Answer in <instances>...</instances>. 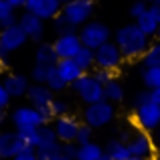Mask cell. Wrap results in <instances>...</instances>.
Masks as SVG:
<instances>
[{"instance_id": "cell-1", "label": "cell", "mask_w": 160, "mask_h": 160, "mask_svg": "<svg viewBox=\"0 0 160 160\" xmlns=\"http://www.w3.org/2000/svg\"><path fill=\"white\" fill-rule=\"evenodd\" d=\"M113 43L120 47V51H122L126 61H136V59L144 57V53L148 51L152 41H150L148 35H144L138 28L136 22H130V24L120 27L113 32Z\"/></svg>"}, {"instance_id": "cell-2", "label": "cell", "mask_w": 160, "mask_h": 160, "mask_svg": "<svg viewBox=\"0 0 160 160\" xmlns=\"http://www.w3.org/2000/svg\"><path fill=\"white\" fill-rule=\"evenodd\" d=\"M79 39H81V45L91 51H98L102 45H106L112 41V28L108 27L102 20H89L87 24H83L77 31Z\"/></svg>"}, {"instance_id": "cell-3", "label": "cell", "mask_w": 160, "mask_h": 160, "mask_svg": "<svg viewBox=\"0 0 160 160\" xmlns=\"http://www.w3.org/2000/svg\"><path fill=\"white\" fill-rule=\"evenodd\" d=\"M132 122L136 126V130L154 134L160 128V108L156 103H152V99L146 103L132 106Z\"/></svg>"}, {"instance_id": "cell-4", "label": "cell", "mask_w": 160, "mask_h": 160, "mask_svg": "<svg viewBox=\"0 0 160 160\" xmlns=\"http://www.w3.org/2000/svg\"><path fill=\"white\" fill-rule=\"evenodd\" d=\"M81 118H83V124L89 126V128H93V130L106 128V126H109L113 120H116V106L109 103L108 99L98 102V103H91V106H85Z\"/></svg>"}, {"instance_id": "cell-5", "label": "cell", "mask_w": 160, "mask_h": 160, "mask_svg": "<svg viewBox=\"0 0 160 160\" xmlns=\"http://www.w3.org/2000/svg\"><path fill=\"white\" fill-rule=\"evenodd\" d=\"M71 89L75 91L79 99H81L85 106H91V103H98V102H103V85L93 77L91 73H83L77 81L71 85Z\"/></svg>"}, {"instance_id": "cell-6", "label": "cell", "mask_w": 160, "mask_h": 160, "mask_svg": "<svg viewBox=\"0 0 160 160\" xmlns=\"http://www.w3.org/2000/svg\"><path fill=\"white\" fill-rule=\"evenodd\" d=\"M10 122L14 126V130H37L41 126L49 124L45 120V116L41 113V109L32 108V106H18L10 112Z\"/></svg>"}, {"instance_id": "cell-7", "label": "cell", "mask_w": 160, "mask_h": 160, "mask_svg": "<svg viewBox=\"0 0 160 160\" xmlns=\"http://www.w3.org/2000/svg\"><path fill=\"white\" fill-rule=\"evenodd\" d=\"M95 10V0H71V2L63 4L61 14L69 20L73 27L81 28L83 24H87L93 16Z\"/></svg>"}, {"instance_id": "cell-8", "label": "cell", "mask_w": 160, "mask_h": 160, "mask_svg": "<svg viewBox=\"0 0 160 160\" xmlns=\"http://www.w3.org/2000/svg\"><path fill=\"white\" fill-rule=\"evenodd\" d=\"M124 63H126L124 55H122L120 47H118L113 41L102 45V47L95 51V67H98V69H106V71L116 73V71L122 69Z\"/></svg>"}, {"instance_id": "cell-9", "label": "cell", "mask_w": 160, "mask_h": 160, "mask_svg": "<svg viewBox=\"0 0 160 160\" xmlns=\"http://www.w3.org/2000/svg\"><path fill=\"white\" fill-rule=\"evenodd\" d=\"M27 43H28V39H27L24 31L18 24L2 28V32H0V59H2V61H8L10 53L22 49Z\"/></svg>"}, {"instance_id": "cell-10", "label": "cell", "mask_w": 160, "mask_h": 160, "mask_svg": "<svg viewBox=\"0 0 160 160\" xmlns=\"http://www.w3.org/2000/svg\"><path fill=\"white\" fill-rule=\"evenodd\" d=\"M41 160H53L57 154H61V142L55 134L51 124H45L39 128V148H37Z\"/></svg>"}, {"instance_id": "cell-11", "label": "cell", "mask_w": 160, "mask_h": 160, "mask_svg": "<svg viewBox=\"0 0 160 160\" xmlns=\"http://www.w3.org/2000/svg\"><path fill=\"white\" fill-rule=\"evenodd\" d=\"M128 150L132 156L136 158H154L156 156V146H154V136L152 134H146L142 130H134L132 138L128 140Z\"/></svg>"}, {"instance_id": "cell-12", "label": "cell", "mask_w": 160, "mask_h": 160, "mask_svg": "<svg viewBox=\"0 0 160 160\" xmlns=\"http://www.w3.org/2000/svg\"><path fill=\"white\" fill-rule=\"evenodd\" d=\"M24 10L31 12V14H35V16H39V18L45 20V22H49V20L53 22V20L61 14L63 4L59 2V0H27Z\"/></svg>"}, {"instance_id": "cell-13", "label": "cell", "mask_w": 160, "mask_h": 160, "mask_svg": "<svg viewBox=\"0 0 160 160\" xmlns=\"http://www.w3.org/2000/svg\"><path fill=\"white\" fill-rule=\"evenodd\" d=\"M51 126H53L55 134H57L59 142H61V144H67V142H75L77 132H79V128H81V122H79L77 116L67 113V116L55 118Z\"/></svg>"}, {"instance_id": "cell-14", "label": "cell", "mask_w": 160, "mask_h": 160, "mask_svg": "<svg viewBox=\"0 0 160 160\" xmlns=\"http://www.w3.org/2000/svg\"><path fill=\"white\" fill-rule=\"evenodd\" d=\"M18 27L24 31V35H27L28 41H32V43H43L47 27H45V20H41L39 16L31 14V12H27V10L20 12L18 14Z\"/></svg>"}, {"instance_id": "cell-15", "label": "cell", "mask_w": 160, "mask_h": 160, "mask_svg": "<svg viewBox=\"0 0 160 160\" xmlns=\"http://www.w3.org/2000/svg\"><path fill=\"white\" fill-rule=\"evenodd\" d=\"M27 148L16 130H0V160H12Z\"/></svg>"}, {"instance_id": "cell-16", "label": "cell", "mask_w": 160, "mask_h": 160, "mask_svg": "<svg viewBox=\"0 0 160 160\" xmlns=\"http://www.w3.org/2000/svg\"><path fill=\"white\" fill-rule=\"evenodd\" d=\"M53 49L59 59H75L77 53L83 49V45H81V39H79L77 32H71V35L57 37L53 41Z\"/></svg>"}, {"instance_id": "cell-17", "label": "cell", "mask_w": 160, "mask_h": 160, "mask_svg": "<svg viewBox=\"0 0 160 160\" xmlns=\"http://www.w3.org/2000/svg\"><path fill=\"white\" fill-rule=\"evenodd\" d=\"M2 85L12 99L14 98L18 99V98H27L28 87H31V79L22 73H6L2 77Z\"/></svg>"}, {"instance_id": "cell-18", "label": "cell", "mask_w": 160, "mask_h": 160, "mask_svg": "<svg viewBox=\"0 0 160 160\" xmlns=\"http://www.w3.org/2000/svg\"><path fill=\"white\" fill-rule=\"evenodd\" d=\"M27 99H28V106H32L37 109H43V108H51V103L55 99V93L47 85H43V83H31Z\"/></svg>"}, {"instance_id": "cell-19", "label": "cell", "mask_w": 160, "mask_h": 160, "mask_svg": "<svg viewBox=\"0 0 160 160\" xmlns=\"http://www.w3.org/2000/svg\"><path fill=\"white\" fill-rule=\"evenodd\" d=\"M55 69H57L59 77H61L67 85H73V83L83 75L81 67L75 63V59H59L57 65H55Z\"/></svg>"}, {"instance_id": "cell-20", "label": "cell", "mask_w": 160, "mask_h": 160, "mask_svg": "<svg viewBox=\"0 0 160 160\" xmlns=\"http://www.w3.org/2000/svg\"><path fill=\"white\" fill-rule=\"evenodd\" d=\"M134 22H136V24H138V28H140L144 35H148L150 39H152V37H156L158 27H160V18H158L156 14H154L152 10H150V8H148V10H146L138 20H134Z\"/></svg>"}, {"instance_id": "cell-21", "label": "cell", "mask_w": 160, "mask_h": 160, "mask_svg": "<svg viewBox=\"0 0 160 160\" xmlns=\"http://www.w3.org/2000/svg\"><path fill=\"white\" fill-rule=\"evenodd\" d=\"M59 61L57 53H55L53 49V43H39L35 49V63H39V65H51L55 67Z\"/></svg>"}, {"instance_id": "cell-22", "label": "cell", "mask_w": 160, "mask_h": 160, "mask_svg": "<svg viewBox=\"0 0 160 160\" xmlns=\"http://www.w3.org/2000/svg\"><path fill=\"white\" fill-rule=\"evenodd\" d=\"M103 150H106V154L112 160H130L132 158V154H130V150H128V144L118 140V138H112Z\"/></svg>"}, {"instance_id": "cell-23", "label": "cell", "mask_w": 160, "mask_h": 160, "mask_svg": "<svg viewBox=\"0 0 160 160\" xmlns=\"http://www.w3.org/2000/svg\"><path fill=\"white\" fill-rule=\"evenodd\" d=\"M103 98L108 99L109 103H120V102H124V98H126V89H124V85H122L118 79H113L112 83H108V85H103Z\"/></svg>"}, {"instance_id": "cell-24", "label": "cell", "mask_w": 160, "mask_h": 160, "mask_svg": "<svg viewBox=\"0 0 160 160\" xmlns=\"http://www.w3.org/2000/svg\"><path fill=\"white\" fill-rule=\"evenodd\" d=\"M140 79L146 89H156L160 87V67H142Z\"/></svg>"}, {"instance_id": "cell-25", "label": "cell", "mask_w": 160, "mask_h": 160, "mask_svg": "<svg viewBox=\"0 0 160 160\" xmlns=\"http://www.w3.org/2000/svg\"><path fill=\"white\" fill-rule=\"evenodd\" d=\"M103 154H106V150H103L98 142H89V144L79 146L77 160H99Z\"/></svg>"}, {"instance_id": "cell-26", "label": "cell", "mask_w": 160, "mask_h": 160, "mask_svg": "<svg viewBox=\"0 0 160 160\" xmlns=\"http://www.w3.org/2000/svg\"><path fill=\"white\" fill-rule=\"evenodd\" d=\"M75 63L81 67L83 73H91V71L95 69V51L83 47L81 51L77 53V57H75Z\"/></svg>"}, {"instance_id": "cell-27", "label": "cell", "mask_w": 160, "mask_h": 160, "mask_svg": "<svg viewBox=\"0 0 160 160\" xmlns=\"http://www.w3.org/2000/svg\"><path fill=\"white\" fill-rule=\"evenodd\" d=\"M140 61H142V67H160V41L150 43L148 51L144 53V57Z\"/></svg>"}, {"instance_id": "cell-28", "label": "cell", "mask_w": 160, "mask_h": 160, "mask_svg": "<svg viewBox=\"0 0 160 160\" xmlns=\"http://www.w3.org/2000/svg\"><path fill=\"white\" fill-rule=\"evenodd\" d=\"M53 71H55V67H51V65H39V63H35V65H32V71H31L32 83H43L45 85Z\"/></svg>"}, {"instance_id": "cell-29", "label": "cell", "mask_w": 160, "mask_h": 160, "mask_svg": "<svg viewBox=\"0 0 160 160\" xmlns=\"http://www.w3.org/2000/svg\"><path fill=\"white\" fill-rule=\"evenodd\" d=\"M53 31L57 32V37H63V35H71V32H77L79 28H77V27H73V24H71L63 14H59L57 18L53 20Z\"/></svg>"}, {"instance_id": "cell-30", "label": "cell", "mask_w": 160, "mask_h": 160, "mask_svg": "<svg viewBox=\"0 0 160 160\" xmlns=\"http://www.w3.org/2000/svg\"><path fill=\"white\" fill-rule=\"evenodd\" d=\"M20 140L24 142L27 148H39V128L37 130H18Z\"/></svg>"}, {"instance_id": "cell-31", "label": "cell", "mask_w": 160, "mask_h": 160, "mask_svg": "<svg viewBox=\"0 0 160 160\" xmlns=\"http://www.w3.org/2000/svg\"><path fill=\"white\" fill-rule=\"evenodd\" d=\"M69 102L67 99H61V98H55L53 99V103H51V113H53V118H61V116H67L69 113Z\"/></svg>"}, {"instance_id": "cell-32", "label": "cell", "mask_w": 160, "mask_h": 160, "mask_svg": "<svg viewBox=\"0 0 160 160\" xmlns=\"http://www.w3.org/2000/svg\"><path fill=\"white\" fill-rule=\"evenodd\" d=\"M45 85H47V87H49V89H51V91H53V93H59V91H63V89H67V87H69V85H67V83H65V81H63V79H61V77H59V73H57V69H55V71H53V73H51V77H49V79H47V83H45Z\"/></svg>"}, {"instance_id": "cell-33", "label": "cell", "mask_w": 160, "mask_h": 160, "mask_svg": "<svg viewBox=\"0 0 160 160\" xmlns=\"http://www.w3.org/2000/svg\"><path fill=\"white\" fill-rule=\"evenodd\" d=\"M89 142H93V128L81 124V128H79V132H77V138H75V144L83 146V144H89Z\"/></svg>"}, {"instance_id": "cell-34", "label": "cell", "mask_w": 160, "mask_h": 160, "mask_svg": "<svg viewBox=\"0 0 160 160\" xmlns=\"http://www.w3.org/2000/svg\"><path fill=\"white\" fill-rule=\"evenodd\" d=\"M148 8H150V6L146 4V0H136V2L130 4V10H128V12H130V16H132L134 20H138L146 10H148Z\"/></svg>"}, {"instance_id": "cell-35", "label": "cell", "mask_w": 160, "mask_h": 160, "mask_svg": "<svg viewBox=\"0 0 160 160\" xmlns=\"http://www.w3.org/2000/svg\"><path fill=\"white\" fill-rule=\"evenodd\" d=\"M91 75H93V77L98 79L102 85H108V83H112L113 79H116V73H112V71H106V69H98V67L91 71Z\"/></svg>"}, {"instance_id": "cell-36", "label": "cell", "mask_w": 160, "mask_h": 160, "mask_svg": "<svg viewBox=\"0 0 160 160\" xmlns=\"http://www.w3.org/2000/svg\"><path fill=\"white\" fill-rule=\"evenodd\" d=\"M12 14H16V8L12 6L8 0H0V22L6 18H10Z\"/></svg>"}, {"instance_id": "cell-37", "label": "cell", "mask_w": 160, "mask_h": 160, "mask_svg": "<svg viewBox=\"0 0 160 160\" xmlns=\"http://www.w3.org/2000/svg\"><path fill=\"white\" fill-rule=\"evenodd\" d=\"M79 152V146L75 142H67V144H61V154L63 156H69V158H77Z\"/></svg>"}, {"instance_id": "cell-38", "label": "cell", "mask_w": 160, "mask_h": 160, "mask_svg": "<svg viewBox=\"0 0 160 160\" xmlns=\"http://www.w3.org/2000/svg\"><path fill=\"white\" fill-rule=\"evenodd\" d=\"M12 160H41V158H39V154H37L35 148H24L22 152H18Z\"/></svg>"}, {"instance_id": "cell-39", "label": "cell", "mask_w": 160, "mask_h": 160, "mask_svg": "<svg viewBox=\"0 0 160 160\" xmlns=\"http://www.w3.org/2000/svg\"><path fill=\"white\" fill-rule=\"evenodd\" d=\"M146 102H150V89H142V91H138V93L134 95V99H132V106H138V103H146Z\"/></svg>"}, {"instance_id": "cell-40", "label": "cell", "mask_w": 160, "mask_h": 160, "mask_svg": "<svg viewBox=\"0 0 160 160\" xmlns=\"http://www.w3.org/2000/svg\"><path fill=\"white\" fill-rule=\"evenodd\" d=\"M10 95H8V91L4 89V85H2V79H0V109H6L8 106H10Z\"/></svg>"}, {"instance_id": "cell-41", "label": "cell", "mask_w": 160, "mask_h": 160, "mask_svg": "<svg viewBox=\"0 0 160 160\" xmlns=\"http://www.w3.org/2000/svg\"><path fill=\"white\" fill-rule=\"evenodd\" d=\"M150 99H152V103H156V106L160 108V87L150 89Z\"/></svg>"}, {"instance_id": "cell-42", "label": "cell", "mask_w": 160, "mask_h": 160, "mask_svg": "<svg viewBox=\"0 0 160 160\" xmlns=\"http://www.w3.org/2000/svg\"><path fill=\"white\" fill-rule=\"evenodd\" d=\"M132 132H134V130H122V132H120V138H118V140H122V142H126V144H128V140L132 138Z\"/></svg>"}, {"instance_id": "cell-43", "label": "cell", "mask_w": 160, "mask_h": 160, "mask_svg": "<svg viewBox=\"0 0 160 160\" xmlns=\"http://www.w3.org/2000/svg\"><path fill=\"white\" fill-rule=\"evenodd\" d=\"M154 146H156V154L160 156V128L154 132Z\"/></svg>"}, {"instance_id": "cell-44", "label": "cell", "mask_w": 160, "mask_h": 160, "mask_svg": "<svg viewBox=\"0 0 160 160\" xmlns=\"http://www.w3.org/2000/svg\"><path fill=\"white\" fill-rule=\"evenodd\" d=\"M150 10H152L154 14H156L158 18H160V0H156V2H154V4H150Z\"/></svg>"}, {"instance_id": "cell-45", "label": "cell", "mask_w": 160, "mask_h": 160, "mask_svg": "<svg viewBox=\"0 0 160 160\" xmlns=\"http://www.w3.org/2000/svg\"><path fill=\"white\" fill-rule=\"evenodd\" d=\"M8 2L12 4L14 8H24V4H27V0H8Z\"/></svg>"}, {"instance_id": "cell-46", "label": "cell", "mask_w": 160, "mask_h": 160, "mask_svg": "<svg viewBox=\"0 0 160 160\" xmlns=\"http://www.w3.org/2000/svg\"><path fill=\"white\" fill-rule=\"evenodd\" d=\"M6 109H0V128H2V126H4V122H6Z\"/></svg>"}, {"instance_id": "cell-47", "label": "cell", "mask_w": 160, "mask_h": 160, "mask_svg": "<svg viewBox=\"0 0 160 160\" xmlns=\"http://www.w3.org/2000/svg\"><path fill=\"white\" fill-rule=\"evenodd\" d=\"M53 160H77V158H69V156H63V154H57Z\"/></svg>"}, {"instance_id": "cell-48", "label": "cell", "mask_w": 160, "mask_h": 160, "mask_svg": "<svg viewBox=\"0 0 160 160\" xmlns=\"http://www.w3.org/2000/svg\"><path fill=\"white\" fill-rule=\"evenodd\" d=\"M4 67H6V61H2V59H0V71H2Z\"/></svg>"}, {"instance_id": "cell-49", "label": "cell", "mask_w": 160, "mask_h": 160, "mask_svg": "<svg viewBox=\"0 0 160 160\" xmlns=\"http://www.w3.org/2000/svg\"><path fill=\"white\" fill-rule=\"evenodd\" d=\"M99 160H112V158H109V156H108V154H103V156H102V158H99Z\"/></svg>"}, {"instance_id": "cell-50", "label": "cell", "mask_w": 160, "mask_h": 160, "mask_svg": "<svg viewBox=\"0 0 160 160\" xmlns=\"http://www.w3.org/2000/svg\"><path fill=\"white\" fill-rule=\"evenodd\" d=\"M154 2H156V0H146V4H148V6H150V4H154Z\"/></svg>"}, {"instance_id": "cell-51", "label": "cell", "mask_w": 160, "mask_h": 160, "mask_svg": "<svg viewBox=\"0 0 160 160\" xmlns=\"http://www.w3.org/2000/svg\"><path fill=\"white\" fill-rule=\"evenodd\" d=\"M130 160H146V158H136V156H132Z\"/></svg>"}, {"instance_id": "cell-52", "label": "cell", "mask_w": 160, "mask_h": 160, "mask_svg": "<svg viewBox=\"0 0 160 160\" xmlns=\"http://www.w3.org/2000/svg\"><path fill=\"white\" fill-rule=\"evenodd\" d=\"M156 39L160 41V27H158V32H156Z\"/></svg>"}, {"instance_id": "cell-53", "label": "cell", "mask_w": 160, "mask_h": 160, "mask_svg": "<svg viewBox=\"0 0 160 160\" xmlns=\"http://www.w3.org/2000/svg\"><path fill=\"white\" fill-rule=\"evenodd\" d=\"M59 2H61V4H67V2H71V0H59Z\"/></svg>"}, {"instance_id": "cell-54", "label": "cell", "mask_w": 160, "mask_h": 160, "mask_svg": "<svg viewBox=\"0 0 160 160\" xmlns=\"http://www.w3.org/2000/svg\"><path fill=\"white\" fill-rule=\"evenodd\" d=\"M0 32H2V24H0Z\"/></svg>"}]
</instances>
